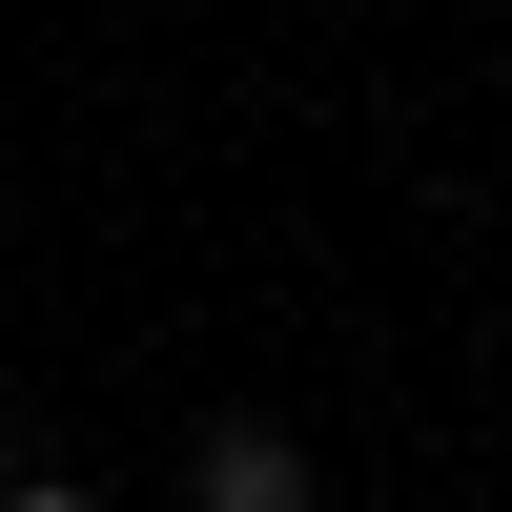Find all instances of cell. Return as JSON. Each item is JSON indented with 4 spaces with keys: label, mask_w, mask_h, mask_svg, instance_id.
Segmentation results:
<instances>
[{
    "label": "cell",
    "mask_w": 512,
    "mask_h": 512,
    "mask_svg": "<svg viewBox=\"0 0 512 512\" xmlns=\"http://www.w3.org/2000/svg\"><path fill=\"white\" fill-rule=\"evenodd\" d=\"M185 512H328V492H308V451H287L267 410H226V431L185 451Z\"/></svg>",
    "instance_id": "obj_1"
},
{
    "label": "cell",
    "mask_w": 512,
    "mask_h": 512,
    "mask_svg": "<svg viewBox=\"0 0 512 512\" xmlns=\"http://www.w3.org/2000/svg\"><path fill=\"white\" fill-rule=\"evenodd\" d=\"M0 512H103V492H62V472H21V492H0Z\"/></svg>",
    "instance_id": "obj_2"
}]
</instances>
